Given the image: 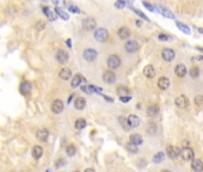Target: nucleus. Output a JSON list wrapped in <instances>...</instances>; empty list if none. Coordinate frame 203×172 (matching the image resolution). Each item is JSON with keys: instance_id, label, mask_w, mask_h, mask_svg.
<instances>
[{"instance_id": "nucleus-49", "label": "nucleus", "mask_w": 203, "mask_h": 172, "mask_svg": "<svg viewBox=\"0 0 203 172\" xmlns=\"http://www.w3.org/2000/svg\"><path fill=\"white\" fill-rule=\"evenodd\" d=\"M161 172H171V171H168V170H162Z\"/></svg>"}, {"instance_id": "nucleus-11", "label": "nucleus", "mask_w": 203, "mask_h": 172, "mask_svg": "<svg viewBox=\"0 0 203 172\" xmlns=\"http://www.w3.org/2000/svg\"><path fill=\"white\" fill-rule=\"evenodd\" d=\"M127 122H128V125H129L130 128L139 127L140 123H141V121H140V119L137 117L136 115H129V116H128V119H127Z\"/></svg>"}, {"instance_id": "nucleus-48", "label": "nucleus", "mask_w": 203, "mask_h": 172, "mask_svg": "<svg viewBox=\"0 0 203 172\" xmlns=\"http://www.w3.org/2000/svg\"><path fill=\"white\" fill-rule=\"evenodd\" d=\"M67 46H68L69 48L72 47V42H71V40H67Z\"/></svg>"}, {"instance_id": "nucleus-35", "label": "nucleus", "mask_w": 203, "mask_h": 172, "mask_svg": "<svg viewBox=\"0 0 203 172\" xmlns=\"http://www.w3.org/2000/svg\"><path fill=\"white\" fill-rule=\"evenodd\" d=\"M66 152H67V154L69 155V157H73V155L77 153V148H75L73 145H69V146H67Z\"/></svg>"}, {"instance_id": "nucleus-8", "label": "nucleus", "mask_w": 203, "mask_h": 172, "mask_svg": "<svg viewBox=\"0 0 203 172\" xmlns=\"http://www.w3.org/2000/svg\"><path fill=\"white\" fill-rule=\"evenodd\" d=\"M124 48H125V50H127L128 53H135V52H137V50H139L140 46H139V43H137L136 41H133V40H130V41L125 42Z\"/></svg>"}, {"instance_id": "nucleus-12", "label": "nucleus", "mask_w": 203, "mask_h": 172, "mask_svg": "<svg viewBox=\"0 0 203 172\" xmlns=\"http://www.w3.org/2000/svg\"><path fill=\"white\" fill-rule=\"evenodd\" d=\"M62 110H63V103L62 101H60V99H56V101H54L52 103V111L55 114H60L62 113Z\"/></svg>"}, {"instance_id": "nucleus-40", "label": "nucleus", "mask_w": 203, "mask_h": 172, "mask_svg": "<svg viewBox=\"0 0 203 172\" xmlns=\"http://www.w3.org/2000/svg\"><path fill=\"white\" fill-rule=\"evenodd\" d=\"M125 5H127L125 1H116V3H115V6H116L117 8H123V7H125Z\"/></svg>"}, {"instance_id": "nucleus-26", "label": "nucleus", "mask_w": 203, "mask_h": 172, "mask_svg": "<svg viewBox=\"0 0 203 172\" xmlns=\"http://www.w3.org/2000/svg\"><path fill=\"white\" fill-rule=\"evenodd\" d=\"M159 114V107L158 105H151V107L147 109V115L149 117H154Z\"/></svg>"}, {"instance_id": "nucleus-46", "label": "nucleus", "mask_w": 203, "mask_h": 172, "mask_svg": "<svg viewBox=\"0 0 203 172\" xmlns=\"http://www.w3.org/2000/svg\"><path fill=\"white\" fill-rule=\"evenodd\" d=\"M65 164V161L62 160V159H60V160H58V164H56V167H60L61 165H63Z\"/></svg>"}, {"instance_id": "nucleus-13", "label": "nucleus", "mask_w": 203, "mask_h": 172, "mask_svg": "<svg viewBox=\"0 0 203 172\" xmlns=\"http://www.w3.org/2000/svg\"><path fill=\"white\" fill-rule=\"evenodd\" d=\"M56 60L59 61L60 64H65L67 62V60H68V53L63 50V49H60L58 50V53H56Z\"/></svg>"}, {"instance_id": "nucleus-18", "label": "nucleus", "mask_w": 203, "mask_h": 172, "mask_svg": "<svg viewBox=\"0 0 203 172\" xmlns=\"http://www.w3.org/2000/svg\"><path fill=\"white\" fill-rule=\"evenodd\" d=\"M129 142H131L133 145H135V146H140L143 142L142 136L140 134H131L130 137H129Z\"/></svg>"}, {"instance_id": "nucleus-50", "label": "nucleus", "mask_w": 203, "mask_h": 172, "mask_svg": "<svg viewBox=\"0 0 203 172\" xmlns=\"http://www.w3.org/2000/svg\"><path fill=\"white\" fill-rule=\"evenodd\" d=\"M47 172H52V171H50V170H48V171H47Z\"/></svg>"}, {"instance_id": "nucleus-22", "label": "nucleus", "mask_w": 203, "mask_h": 172, "mask_svg": "<svg viewBox=\"0 0 203 172\" xmlns=\"http://www.w3.org/2000/svg\"><path fill=\"white\" fill-rule=\"evenodd\" d=\"M43 13H44V14L48 17V19H49V20H52V22L56 19V12H54L53 10H50V8L47 7V6H46V7H43Z\"/></svg>"}, {"instance_id": "nucleus-38", "label": "nucleus", "mask_w": 203, "mask_h": 172, "mask_svg": "<svg viewBox=\"0 0 203 172\" xmlns=\"http://www.w3.org/2000/svg\"><path fill=\"white\" fill-rule=\"evenodd\" d=\"M133 11L135 12V13H136L137 16H140V17H141V18H143L145 20H149L148 17H147V16H146L145 13H142V12H141V11H139V10H136V8H133Z\"/></svg>"}, {"instance_id": "nucleus-47", "label": "nucleus", "mask_w": 203, "mask_h": 172, "mask_svg": "<svg viewBox=\"0 0 203 172\" xmlns=\"http://www.w3.org/2000/svg\"><path fill=\"white\" fill-rule=\"evenodd\" d=\"M84 172H95V170H93V169H86Z\"/></svg>"}, {"instance_id": "nucleus-41", "label": "nucleus", "mask_w": 203, "mask_h": 172, "mask_svg": "<svg viewBox=\"0 0 203 172\" xmlns=\"http://www.w3.org/2000/svg\"><path fill=\"white\" fill-rule=\"evenodd\" d=\"M36 28L38 30H43L44 28H46V23L44 22H42V20H40V22H37L36 23Z\"/></svg>"}, {"instance_id": "nucleus-16", "label": "nucleus", "mask_w": 203, "mask_h": 172, "mask_svg": "<svg viewBox=\"0 0 203 172\" xmlns=\"http://www.w3.org/2000/svg\"><path fill=\"white\" fill-rule=\"evenodd\" d=\"M191 169L195 172H202L203 171V161L200 159H194L191 163Z\"/></svg>"}, {"instance_id": "nucleus-28", "label": "nucleus", "mask_w": 203, "mask_h": 172, "mask_svg": "<svg viewBox=\"0 0 203 172\" xmlns=\"http://www.w3.org/2000/svg\"><path fill=\"white\" fill-rule=\"evenodd\" d=\"M117 95L119 96V98L122 97H129V90L125 86H118L117 87Z\"/></svg>"}, {"instance_id": "nucleus-44", "label": "nucleus", "mask_w": 203, "mask_h": 172, "mask_svg": "<svg viewBox=\"0 0 203 172\" xmlns=\"http://www.w3.org/2000/svg\"><path fill=\"white\" fill-rule=\"evenodd\" d=\"M191 61H202L203 62V56H194L191 58Z\"/></svg>"}, {"instance_id": "nucleus-14", "label": "nucleus", "mask_w": 203, "mask_h": 172, "mask_svg": "<svg viewBox=\"0 0 203 172\" xmlns=\"http://www.w3.org/2000/svg\"><path fill=\"white\" fill-rule=\"evenodd\" d=\"M117 35H118V37L121 40H127L130 36V30H129V28H127V26H122V28L118 29Z\"/></svg>"}, {"instance_id": "nucleus-2", "label": "nucleus", "mask_w": 203, "mask_h": 172, "mask_svg": "<svg viewBox=\"0 0 203 172\" xmlns=\"http://www.w3.org/2000/svg\"><path fill=\"white\" fill-rule=\"evenodd\" d=\"M107 66L111 68V69H117L119 66H121V59H119L118 55H110L109 58H107Z\"/></svg>"}, {"instance_id": "nucleus-43", "label": "nucleus", "mask_w": 203, "mask_h": 172, "mask_svg": "<svg viewBox=\"0 0 203 172\" xmlns=\"http://www.w3.org/2000/svg\"><path fill=\"white\" fill-rule=\"evenodd\" d=\"M142 5L145 6V7H147V8H148L149 11H155V7L153 5H151V4H148V3H145V1H143L142 3Z\"/></svg>"}, {"instance_id": "nucleus-19", "label": "nucleus", "mask_w": 203, "mask_h": 172, "mask_svg": "<svg viewBox=\"0 0 203 172\" xmlns=\"http://www.w3.org/2000/svg\"><path fill=\"white\" fill-rule=\"evenodd\" d=\"M143 74H145V77H147L148 79H152V78L155 77V69L153 66H146L145 68H143Z\"/></svg>"}, {"instance_id": "nucleus-34", "label": "nucleus", "mask_w": 203, "mask_h": 172, "mask_svg": "<svg viewBox=\"0 0 203 172\" xmlns=\"http://www.w3.org/2000/svg\"><path fill=\"white\" fill-rule=\"evenodd\" d=\"M86 127V121L84 119H78L75 121V128L77 129H84Z\"/></svg>"}, {"instance_id": "nucleus-9", "label": "nucleus", "mask_w": 203, "mask_h": 172, "mask_svg": "<svg viewBox=\"0 0 203 172\" xmlns=\"http://www.w3.org/2000/svg\"><path fill=\"white\" fill-rule=\"evenodd\" d=\"M176 105L179 108V109H186L188 105H189V99L185 97V96H178L177 98H176Z\"/></svg>"}, {"instance_id": "nucleus-6", "label": "nucleus", "mask_w": 203, "mask_h": 172, "mask_svg": "<svg viewBox=\"0 0 203 172\" xmlns=\"http://www.w3.org/2000/svg\"><path fill=\"white\" fill-rule=\"evenodd\" d=\"M174 56H176V53H174V50H172L171 48H165L161 52V58L165 60V61H167V62L172 61L174 59Z\"/></svg>"}, {"instance_id": "nucleus-37", "label": "nucleus", "mask_w": 203, "mask_h": 172, "mask_svg": "<svg viewBox=\"0 0 203 172\" xmlns=\"http://www.w3.org/2000/svg\"><path fill=\"white\" fill-rule=\"evenodd\" d=\"M195 104L198 105V107L203 105V96L202 95H197L196 97H195Z\"/></svg>"}, {"instance_id": "nucleus-32", "label": "nucleus", "mask_w": 203, "mask_h": 172, "mask_svg": "<svg viewBox=\"0 0 203 172\" xmlns=\"http://www.w3.org/2000/svg\"><path fill=\"white\" fill-rule=\"evenodd\" d=\"M189 74H190L191 78H197L200 75V68L197 66H192L189 71Z\"/></svg>"}, {"instance_id": "nucleus-27", "label": "nucleus", "mask_w": 203, "mask_h": 172, "mask_svg": "<svg viewBox=\"0 0 203 172\" xmlns=\"http://www.w3.org/2000/svg\"><path fill=\"white\" fill-rule=\"evenodd\" d=\"M43 154V148H42L41 146H35L34 148H32V157L35 158V159H40Z\"/></svg>"}, {"instance_id": "nucleus-21", "label": "nucleus", "mask_w": 203, "mask_h": 172, "mask_svg": "<svg viewBox=\"0 0 203 172\" xmlns=\"http://www.w3.org/2000/svg\"><path fill=\"white\" fill-rule=\"evenodd\" d=\"M170 86V80L165 77H161L159 80H158V87L160 90H167Z\"/></svg>"}, {"instance_id": "nucleus-33", "label": "nucleus", "mask_w": 203, "mask_h": 172, "mask_svg": "<svg viewBox=\"0 0 203 172\" xmlns=\"http://www.w3.org/2000/svg\"><path fill=\"white\" fill-rule=\"evenodd\" d=\"M177 26H178L179 29L182 30L184 34H186V35H190V29H189V26L188 25H185V24H183V23H180V22H177Z\"/></svg>"}, {"instance_id": "nucleus-5", "label": "nucleus", "mask_w": 203, "mask_h": 172, "mask_svg": "<svg viewBox=\"0 0 203 172\" xmlns=\"http://www.w3.org/2000/svg\"><path fill=\"white\" fill-rule=\"evenodd\" d=\"M166 154L170 159H176L180 155V149L177 146H168L166 148Z\"/></svg>"}, {"instance_id": "nucleus-17", "label": "nucleus", "mask_w": 203, "mask_h": 172, "mask_svg": "<svg viewBox=\"0 0 203 172\" xmlns=\"http://www.w3.org/2000/svg\"><path fill=\"white\" fill-rule=\"evenodd\" d=\"M174 73H176V75L179 78H183L185 77V74L188 73L186 71V67L184 65H182V64H179V65L176 66V68H174Z\"/></svg>"}, {"instance_id": "nucleus-29", "label": "nucleus", "mask_w": 203, "mask_h": 172, "mask_svg": "<svg viewBox=\"0 0 203 172\" xmlns=\"http://www.w3.org/2000/svg\"><path fill=\"white\" fill-rule=\"evenodd\" d=\"M55 12H56V14L59 16V17H61L63 20H68L69 19V17H68V13H66L62 8H60V7H58V8H55Z\"/></svg>"}, {"instance_id": "nucleus-31", "label": "nucleus", "mask_w": 203, "mask_h": 172, "mask_svg": "<svg viewBox=\"0 0 203 172\" xmlns=\"http://www.w3.org/2000/svg\"><path fill=\"white\" fill-rule=\"evenodd\" d=\"M164 158H165V153H164V152H158V153L153 157V163L159 164L160 161L164 160Z\"/></svg>"}, {"instance_id": "nucleus-24", "label": "nucleus", "mask_w": 203, "mask_h": 172, "mask_svg": "<svg viewBox=\"0 0 203 172\" xmlns=\"http://www.w3.org/2000/svg\"><path fill=\"white\" fill-rule=\"evenodd\" d=\"M86 105V101L84 99L83 97H78L75 98V102H74V107L77 110H83L84 108Z\"/></svg>"}, {"instance_id": "nucleus-36", "label": "nucleus", "mask_w": 203, "mask_h": 172, "mask_svg": "<svg viewBox=\"0 0 203 172\" xmlns=\"http://www.w3.org/2000/svg\"><path fill=\"white\" fill-rule=\"evenodd\" d=\"M160 12L164 14V16H166V17H168V18H173V19H174V14H173L172 12L168 11V10H166V8H162V7H160Z\"/></svg>"}, {"instance_id": "nucleus-51", "label": "nucleus", "mask_w": 203, "mask_h": 172, "mask_svg": "<svg viewBox=\"0 0 203 172\" xmlns=\"http://www.w3.org/2000/svg\"><path fill=\"white\" fill-rule=\"evenodd\" d=\"M75 172H78V171H75Z\"/></svg>"}, {"instance_id": "nucleus-25", "label": "nucleus", "mask_w": 203, "mask_h": 172, "mask_svg": "<svg viewBox=\"0 0 203 172\" xmlns=\"http://www.w3.org/2000/svg\"><path fill=\"white\" fill-rule=\"evenodd\" d=\"M48 136H49V131L47 129H40L37 131V139L41 141H47Z\"/></svg>"}, {"instance_id": "nucleus-3", "label": "nucleus", "mask_w": 203, "mask_h": 172, "mask_svg": "<svg viewBox=\"0 0 203 172\" xmlns=\"http://www.w3.org/2000/svg\"><path fill=\"white\" fill-rule=\"evenodd\" d=\"M83 56H84V59L86 60V61L92 62V61H95V60L97 59L98 54H97V52H96L95 49H92V48H87L86 50H84Z\"/></svg>"}, {"instance_id": "nucleus-45", "label": "nucleus", "mask_w": 203, "mask_h": 172, "mask_svg": "<svg viewBox=\"0 0 203 172\" xmlns=\"http://www.w3.org/2000/svg\"><path fill=\"white\" fill-rule=\"evenodd\" d=\"M121 99V102H123V103H127V102H129L131 99L130 98V96L129 97H122V98H119Z\"/></svg>"}, {"instance_id": "nucleus-7", "label": "nucleus", "mask_w": 203, "mask_h": 172, "mask_svg": "<svg viewBox=\"0 0 203 172\" xmlns=\"http://www.w3.org/2000/svg\"><path fill=\"white\" fill-rule=\"evenodd\" d=\"M194 151L190 147H184L183 149H180V157L183 160H192L194 158Z\"/></svg>"}, {"instance_id": "nucleus-1", "label": "nucleus", "mask_w": 203, "mask_h": 172, "mask_svg": "<svg viewBox=\"0 0 203 172\" xmlns=\"http://www.w3.org/2000/svg\"><path fill=\"white\" fill-rule=\"evenodd\" d=\"M95 38L96 41L98 42H104L107 40V37H109V32L107 31V29H104V28H98L97 30H95Z\"/></svg>"}, {"instance_id": "nucleus-10", "label": "nucleus", "mask_w": 203, "mask_h": 172, "mask_svg": "<svg viewBox=\"0 0 203 172\" xmlns=\"http://www.w3.org/2000/svg\"><path fill=\"white\" fill-rule=\"evenodd\" d=\"M103 81L107 84H113L116 81V75L112 71H107L103 74Z\"/></svg>"}, {"instance_id": "nucleus-4", "label": "nucleus", "mask_w": 203, "mask_h": 172, "mask_svg": "<svg viewBox=\"0 0 203 172\" xmlns=\"http://www.w3.org/2000/svg\"><path fill=\"white\" fill-rule=\"evenodd\" d=\"M96 25H97V23H96L95 18H92V17L85 18L83 20V28L86 30V31H92V30H95Z\"/></svg>"}, {"instance_id": "nucleus-30", "label": "nucleus", "mask_w": 203, "mask_h": 172, "mask_svg": "<svg viewBox=\"0 0 203 172\" xmlns=\"http://www.w3.org/2000/svg\"><path fill=\"white\" fill-rule=\"evenodd\" d=\"M125 149L129 152V153H133V154H135V153H137L139 152V149H137V146H135V145H133L131 142H128L127 145H125Z\"/></svg>"}, {"instance_id": "nucleus-42", "label": "nucleus", "mask_w": 203, "mask_h": 172, "mask_svg": "<svg viewBox=\"0 0 203 172\" xmlns=\"http://www.w3.org/2000/svg\"><path fill=\"white\" fill-rule=\"evenodd\" d=\"M158 38L160 40V41H170V36L168 35H165V34H160V35L158 36Z\"/></svg>"}, {"instance_id": "nucleus-39", "label": "nucleus", "mask_w": 203, "mask_h": 172, "mask_svg": "<svg viewBox=\"0 0 203 172\" xmlns=\"http://www.w3.org/2000/svg\"><path fill=\"white\" fill-rule=\"evenodd\" d=\"M68 10L71 12H73V13H79V12H80L79 7H77V6H74V5H68Z\"/></svg>"}, {"instance_id": "nucleus-15", "label": "nucleus", "mask_w": 203, "mask_h": 172, "mask_svg": "<svg viewBox=\"0 0 203 172\" xmlns=\"http://www.w3.org/2000/svg\"><path fill=\"white\" fill-rule=\"evenodd\" d=\"M19 91L24 96L29 95L30 92H31V84L29 81H23V83L20 84V86H19Z\"/></svg>"}, {"instance_id": "nucleus-20", "label": "nucleus", "mask_w": 203, "mask_h": 172, "mask_svg": "<svg viewBox=\"0 0 203 172\" xmlns=\"http://www.w3.org/2000/svg\"><path fill=\"white\" fill-rule=\"evenodd\" d=\"M84 80H85V79L83 78L81 74H77V75H74L73 79H72L71 86L73 87V89H75V87H78V86H80V84L83 83Z\"/></svg>"}, {"instance_id": "nucleus-23", "label": "nucleus", "mask_w": 203, "mask_h": 172, "mask_svg": "<svg viewBox=\"0 0 203 172\" xmlns=\"http://www.w3.org/2000/svg\"><path fill=\"white\" fill-rule=\"evenodd\" d=\"M59 75L62 80H68V79L72 77V71L69 68H66L65 67V68H62V69L60 71Z\"/></svg>"}]
</instances>
